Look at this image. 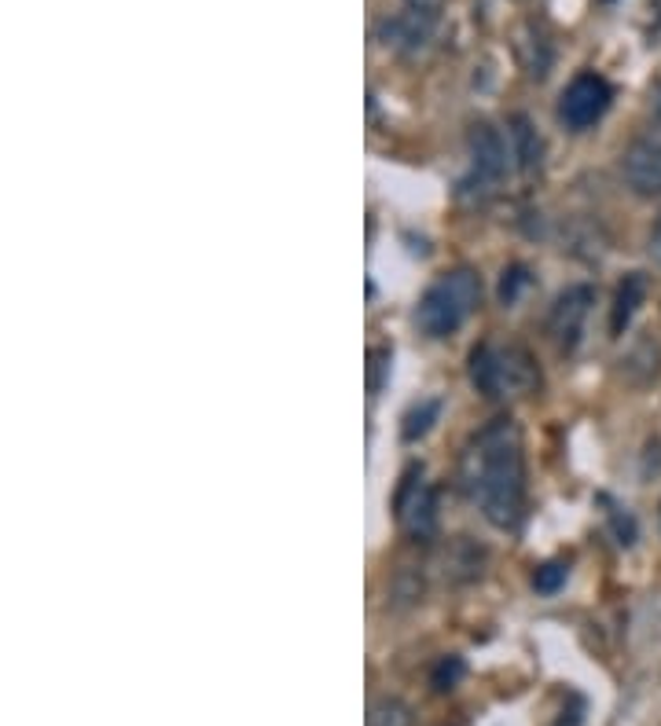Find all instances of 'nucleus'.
<instances>
[{
  "mask_svg": "<svg viewBox=\"0 0 661 726\" xmlns=\"http://www.w3.org/2000/svg\"><path fill=\"white\" fill-rule=\"evenodd\" d=\"M464 484L485 521L515 532L526 513V448L522 433L507 415L493 419L470 440L464 456Z\"/></svg>",
  "mask_w": 661,
  "mask_h": 726,
  "instance_id": "f257e3e1",
  "label": "nucleus"
},
{
  "mask_svg": "<svg viewBox=\"0 0 661 726\" xmlns=\"http://www.w3.org/2000/svg\"><path fill=\"white\" fill-rule=\"evenodd\" d=\"M470 386L489 400H518L540 386V367L526 346L482 341L470 352Z\"/></svg>",
  "mask_w": 661,
  "mask_h": 726,
  "instance_id": "f03ea898",
  "label": "nucleus"
},
{
  "mask_svg": "<svg viewBox=\"0 0 661 726\" xmlns=\"http://www.w3.org/2000/svg\"><path fill=\"white\" fill-rule=\"evenodd\" d=\"M482 305V276L474 268H453L437 282H430L426 294L416 305V323L426 338H448L474 316Z\"/></svg>",
  "mask_w": 661,
  "mask_h": 726,
  "instance_id": "7ed1b4c3",
  "label": "nucleus"
},
{
  "mask_svg": "<svg viewBox=\"0 0 661 726\" xmlns=\"http://www.w3.org/2000/svg\"><path fill=\"white\" fill-rule=\"evenodd\" d=\"M467 150H470V177L459 184V195H474L482 202L485 195H493V191L504 184L507 169H510V150H507V140L500 136V129H493L489 121H474L467 133Z\"/></svg>",
  "mask_w": 661,
  "mask_h": 726,
  "instance_id": "20e7f679",
  "label": "nucleus"
},
{
  "mask_svg": "<svg viewBox=\"0 0 661 726\" xmlns=\"http://www.w3.org/2000/svg\"><path fill=\"white\" fill-rule=\"evenodd\" d=\"M394 513L405 536L430 540L437 532V488L426 481L423 467H412L405 473V484L397 488Z\"/></svg>",
  "mask_w": 661,
  "mask_h": 726,
  "instance_id": "39448f33",
  "label": "nucleus"
},
{
  "mask_svg": "<svg viewBox=\"0 0 661 726\" xmlns=\"http://www.w3.org/2000/svg\"><path fill=\"white\" fill-rule=\"evenodd\" d=\"M596 305V287L592 282H574L563 294L555 298V305L548 312V338L563 356H569L580 346V335H585V323L592 316Z\"/></svg>",
  "mask_w": 661,
  "mask_h": 726,
  "instance_id": "423d86ee",
  "label": "nucleus"
},
{
  "mask_svg": "<svg viewBox=\"0 0 661 726\" xmlns=\"http://www.w3.org/2000/svg\"><path fill=\"white\" fill-rule=\"evenodd\" d=\"M610 99H614V93H610L606 77L585 70V74H577L563 88V96H558V121H563L566 129H574V133H585V129H592L596 121L606 114Z\"/></svg>",
  "mask_w": 661,
  "mask_h": 726,
  "instance_id": "0eeeda50",
  "label": "nucleus"
},
{
  "mask_svg": "<svg viewBox=\"0 0 661 726\" xmlns=\"http://www.w3.org/2000/svg\"><path fill=\"white\" fill-rule=\"evenodd\" d=\"M625 187L639 198H661V144L658 140H633L621 155Z\"/></svg>",
  "mask_w": 661,
  "mask_h": 726,
  "instance_id": "6e6552de",
  "label": "nucleus"
},
{
  "mask_svg": "<svg viewBox=\"0 0 661 726\" xmlns=\"http://www.w3.org/2000/svg\"><path fill=\"white\" fill-rule=\"evenodd\" d=\"M507 136H510V155H515V166L522 177H537L544 169V136L533 125V118L515 114L507 121Z\"/></svg>",
  "mask_w": 661,
  "mask_h": 726,
  "instance_id": "1a4fd4ad",
  "label": "nucleus"
},
{
  "mask_svg": "<svg viewBox=\"0 0 661 726\" xmlns=\"http://www.w3.org/2000/svg\"><path fill=\"white\" fill-rule=\"evenodd\" d=\"M647 290H650V282H647L644 271H628V276L621 279L614 305H610V335L614 338L625 335L628 323H633V316L639 312V305L647 301Z\"/></svg>",
  "mask_w": 661,
  "mask_h": 726,
  "instance_id": "9d476101",
  "label": "nucleus"
},
{
  "mask_svg": "<svg viewBox=\"0 0 661 726\" xmlns=\"http://www.w3.org/2000/svg\"><path fill=\"white\" fill-rule=\"evenodd\" d=\"M621 375L625 382H633V386H650L658 375H661V346L654 338H636L628 352L621 356Z\"/></svg>",
  "mask_w": 661,
  "mask_h": 726,
  "instance_id": "9b49d317",
  "label": "nucleus"
},
{
  "mask_svg": "<svg viewBox=\"0 0 661 726\" xmlns=\"http://www.w3.org/2000/svg\"><path fill=\"white\" fill-rule=\"evenodd\" d=\"M437 415H441V400H419L416 408H408L405 422H400V440H405V444L423 440L426 433L434 429Z\"/></svg>",
  "mask_w": 661,
  "mask_h": 726,
  "instance_id": "f8f14e48",
  "label": "nucleus"
},
{
  "mask_svg": "<svg viewBox=\"0 0 661 726\" xmlns=\"http://www.w3.org/2000/svg\"><path fill=\"white\" fill-rule=\"evenodd\" d=\"M482 561H485V554H482V547H474V543H467V540H456V547H453V554H448V577L453 580H474V577H482Z\"/></svg>",
  "mask_w": 661,
  "mask_h": 726,
  "instance_id": "ddd939ff",
  "label": "nucleus"
},
{
  "mask_svg": "<svg viewBox=\"0 0 661 726\" xmlns=\"http://www.w3.org/2000/svg\"><path fill=\"white\" fill-rule=\"evenodd\" d=\"M368 726H412V709L400 698H378L368 709Z\"/></svg>",
  "mask_w": 661,
  "mask_h": 726,
  "instance_id": "4468645a",
  "label": "nucleus"
},
{
  "mask_svg": "<svg viewBox=\"0 0 661 726\" xmlns=\"http://www.w3.org/2000/svg\"><path fill=\"white\" fill-rule=\"evenodd\" d=\"M464 671H467V664L459 661V657H441L434 664V671H430V686H434L437 693H448V690H456V686H459Z\"/></svg>",
  "mask_w": 661,
  "mask_h": 726,
  "instance_id": "2eb2a0df",
  "label": "nucleus"
},
{
  "mask_svg": "<svg viewBox=\"0 0 661 726\" xmlns=\"http://www.w3.org/2000/svg\"><path fill=\"white\" fill-rule=\"evenodd\" d=\"M389 360H394L389 346H375L372 352H368V392H372V397H378V392H383V386H386Z\"/></svg>",
  "mask_w": 661,
  "mask_h": 726,
  "instance_id": "dca6fc26",
  "label": "nucleus"
},
{
  "mask_svg": "<svg viewBox=\"0 0 661 726\" xmlns=\"http://www.w3.org/2000/svg\"><path fill=\"white\" fill-rule=\"evenodd\" d=\"M566 577H569V569H566L563 561L540 565V569L533 572V591H537V594H558V591H563Z\"/></svg>",
  "mask_w": 661,
  "mask_h": 726,
  "instance_id": "f3484780",
  "label": "nucleus"
},
{
  "mask_svg": "<svg viewBox=\"0 0 661 726\" xmlns=\"http://www.w3.org/2000/svg\"><path fill=\"white\" fill-rule=\"evenodd\" d=\"M526 282H529V271H526L522 265L507 268V271H504V282H500V301H504V305H515Z\"/></svg>",
  "mask_w": 661,
  "mask_h": 726,
  "instance_id": "a211bd4d",
  "label": "nucleus"
},
{
  "mask_svg": "<svg viewBox=\"0 0 661 726\" xmlns=\"http://www.w3.org/2000/svg\"><path fill=\"white\" fill-rule=\"evenodd\" d=\"M647 129H650V140H658L661 144V81L650 88V96H647Z\"/></svg>",
  "mask_w": 661,
  "mask_h": 726,
  "instance_id": "6ab92c4d",
  "label": "nucleus"
},
{
  "mask_svg": "<svg viewBox=\"0 0 661 726\" xmlns=\"http://www.w3.org/2000/svg\"><path fill=\"white\" fill-rule=\"evenodd\" d=\"M405 12H412V15L426 19V23L437 26L441 12H445V0H405Z\"/></svg>",
  "mask_w": 661,
  "mask_h": 726,
  "instance_id": "aec40b11",
  "label": "nucleus"
},
{
  "mask_svg": "<svg viewBox=\"0 0 661 726\" xmlns=\"http://www.w3.org/2000/svg\"><path fill=\"white\" fill-rule=\"evenodd\" d=\"M647 250H650V257H654L658 265H661V214H658V220H654V228H650Z\"/></svg>",
  "mask_w": 661,
  "mask_h": 726,
  "instance_id": "412c9836",
  "label": "nucleus"
},
{
  "mask_svg": "<svg viewBox=\"0 0 661 726\" xmlns=\"http://www.w3.org/2000/svg\"><path fill=\"white\" fill-rule=\"evenodd\" d=\"M650 8H654V15L661 19V0H650Z\"/></svg>",
  "mask_w": 661,
  "mask_h": 726,
  "instance_id": "4be33fe9",
  "label": "nucleus"
}]
</instances>
